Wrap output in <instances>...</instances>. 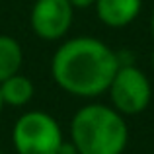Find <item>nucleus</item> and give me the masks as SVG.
<instances>
[{"mask_svg": "<svg viewBox=\"0 0 154 154\" xmlns=\"http://www.w3.org/2000/svg\"><path fill=\"white\" fill-rule=\"evenodd\" d=\"M152 33H154V14H152Z\"/></svg>", "mask_w": 154, "mask_h": 154, "instance_id": "f8f14e48", "label": "nucleus"}, {"mask_svg": "<svg viewBox=\"0 0 154 154\" xmlns=\"http://www.w3.org/2000/svg\"><path fill=\"white\" fill-rule=\"evenodd\" d=\"M119 66V55L100 39L76 37L57 49L51 72L64 92L80 98H94L109 88Z\"/></svg>", "mask_w": 154, "mask_h": 154, "instance_id": "f257e3e1", "label": "nucleus"}, {"mask_svg": "<svg viewBox=\"0 0 154 154\" xmlns=\"http://www.w3.org/2000/svg\"><path fill=\"white\" fill-rule=\"evenodd\" d=\"M72 10L68 0H37L31 10V27L41 39H59L70 27Z\"/></svg>", "mask_w": 154, "mask_h": 154, "instance_id": "39448f33", "label": "nucleus"}, {"mask_svg": "<svg viewBox=\"0 0 154 154\" xmlns=\"http://www.w3.org/2000/svg\"><path fill=\"white\" fill-rule=\"evenodd\" d=\"M22 66V47L10 35H0V82L18 74Z\"/></svg>", "mask_w": 154, "mask_h": 154, "instance_id": "6e6552de", "label": "nucleus"}, {"mask_svg": "<svg viewBox=\"0 0 154 154\" xmlns=\"http://www.w3.org/2000/svg\"><path fill=\"white\" fill-rule=\"evenodd\" d=\"M74 8H88L92 4H96V0H68Z\"/></svg>", "mask_w": 154, "mask_h": 154, "instance_id": "9d476101", "label": "nucleus"}, {"mask_svg": "<svg viewBox=\"0 0 154 154\" xmlns=\"http://www.w3.org/2000/svg\"><path fill=\"white\" fill-rule=\"evenodd\" d=\"M143 0H96L98 18L109 27H123L139 16Z\"/></svg>", "mask_w": 154, "mask_h": 154, "instance_id": "423d86ee", "label": "nucleus"}, {"mask_svg": "<svg viewBox=\"0 0 154 154\" xmlns=\"http://www.w3.org/2000/svg\"><path fill=\"white\" fill-rule=\"evenodd\" d=\"M2 107H4V102H2V96H0V111H2Z\"/></svg>", "mask_w": 154, "mask_h": 154, "instance_id": "9b49d317", "label": "nucleus"}, {"mask_svg": "<svg viewBox=\"0 0 154 154\" xmlns=\"http://www.w3.org/2000/svg\"><path fill=\"white\" fill-rule=\"evenodd\" d=\"M70 135L78 154H121L129 139L119 111L102 103L78 109L72 117Z\"/></svg>", "mask_w": 154, "mask_h": 154, "instance_id": "f03ea898", "label": "nucleus"}, {"mask_svg": "<svg viewBox=\"0 0 154 154\" xmlns=\"http://www.w3.org/2000/svg\"><path fill=\"white\" fill-rule=\"evenodd\" d=\"M12 140L18 154H59L63 131L49 113L27 111L16 121Z\"/></svg>", "mask_w": 154, "mask_h": 154, "instance_id": "7ed1b4c3", "label": "nucleus"}, {"mask_svg": "<svg viewBox=\"0 0 154 154\" xmlns=\"http://www.w3.org/2000/svg\"><path fill=\"white\" fill-rule=\"evenodd\" d=\"M59 154H78V150H76L74 143H64L63 140V144L59 146Z\"/></svg>", "mask_w": 154, "mask_h": 154, "instance_id": "1a4fd4ad", "label": "nucleus"}, {"mask_svg": "<svg viewBox=\"0 0 154 154\" xmlns=\"http://www.w3.org/2000/svg\"><path fill=\"white\" fill-rule=\"evenodd\" d=\"M0 96H2V102L8 105H14V107L26 105L33 96V84L26 76L14 74L0 82Z\"/></svg>", "mask_w": 154, "mask_h": 154, "instance_id": "0eeeda50", "label": "nucleus"}, {"mask_svg": "<svg viewBox=\"0 0 154 154\" xmlns=\"http://www.w3.org/2000/svg\"><path fill=\"white\" fill-rule=\"evenodd\" d=\"M107 90L111 94V102L117 107V111L127 113V115H135L146 109L152 96L146 74L131 64L117 68Z\"/></svg>", "mask_w": 154, "mask_h": 154, "instance_id": "20e7f679", "label": "nucleus"}, {"mask_svg": "<svg viewBox=\"0 0 154 154\" xmlns=\"http://www.w3.org/2000/svg\"><path fill=\"white\" fill-rule=\"evenodd\" d=\"M0 154H2V152H0Z\"/></svg>", "mask_w": 154, "mask_h": 154, "instance_id": "ddd939ff", "label": "nucleus"}]
</instances>
